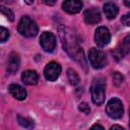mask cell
<instances>
[{
  "mask_svg": "<svg viewBox=\"0 0 130 130\" xmlns=\"http://www.w3.org/2000/svg\"><path fill=\"white\" fill-rule=\"evenodd\" d=\"M58 30H59V36L61 38V42L64 47V50L71 56L72 59L77 61L80 65H82L85 68L86 61L83 55V51L81 50L75 35L72 32L70 28L66 26H59Z\"/></svg>",
  "mask_w": 130,
  "mask_h": 130,
  "instance_id": "1",
  "label": "cell"
},
{
  "mask_svg": "<svg viewBox=\"0 0 130 130\" xmlns=\"http://www.w3.org/2000/svg\"><path fill=\"white\" fill-rule=\"evenodd\" d=\"M91 91V100L92 102L100 106L105 102L106 99V83L103 78L93 79L90 87Z\"/></svg>",
  "mask_w": 130,
  "mask_h": 130,
  "instance_id": "2",
  "label": "cell"
},
{
  "mask_svg": "<svg viewBox=\"0 0 130 130\" xmlns=\"http://www.w3.org/2000/svg\"><path fill=\"white\" fill-rule=\"evenodd\" d=\"M17 30L21 36L27 37V38H32L37 36L38 34V25L35 20H32L29 16H22L21 19L18 22L17 25Z\"/></svg>",
  "mask_w": 130,
  "mask_h": 130,
  "instance_id": "3",
  "label": "cell"
},
{
  "mask_svg": "<svg viewBox=\"0 0 130 130\" xmlns=\"http://www.w3.org/2000/svg\"><path fill=\"white\" fill-rule=\"evenodd\" d=\"M106 113L112 119H120L124 113L122 102L117 98L111 99L106 106Z\"/></svg>",
  "mask_w": 130,
  "mask_h": 130,
  "instance_id": "4",
  "label": "cell"
},
{
  "mask_svg": "<svg viewBox=\"0 0 130 130\" xmlns=\"http://www.w3.org/2000/svg\"><path fill=\"white\" fill-rule=\"evenodd\" d=\"M88 60L94 69H101L105 67V65L107 64V58L105 53L96 48H91L89 50Z\"/></svg>",
  "mask_w": 130,
  "mask_h": 130,
  "instance_id": "5",
  "label": "cell"
},
{
  "mask_svg": "<svg viewBox=\"0 0 130 130\" xmlns=\"http://www.w3.org/2000/svg\"><path fill=\"white\" fill-rule=\"evenodd\" d=\"M40 45L44 51L51 53L56 47V38L51 31H44L40 37Z\"/></svg>",
  "mask_w": 130,
  "mask_h": 130,
  "instance_id": "6",
  "label": "cell"
},
{
  "mask_svg": "<svg viewBox=\"0 0 130 130\" xmlns=\"http://www.w3.org/2000/svg\"><path fill=\"white\" fill-rule=\"evenodd\" d=\"M60 73H61V66L59 63L54 61L48 63L44 69L45 78L49 81H55L59 77Z\"/></svg>",
  "mask_w": 130,
  "mask_h": 130,
  "instance_id": "7",
  "label": "cell"
},
{
  "mask_svg": "<svg viewBox=\"0 0 130 130\" xmlns=\"http://www.w3.org/2000/svg\"><path fill=\"white\" fill-rule=\"evenodd\" d=\"M94 41L98 47H105L111 41V34L106 26H100L95 29Z\"/></svg>",
  "mask_w": 130,
  "mask_h": 130,
  "instance_id": "8",
  "label": "cell"
},
{
  "mask_svg": "<svg viewBox=\"0 0 130 130\" xmlns=\"http://www.w3.org/2000/svg\"><path fill=\"white\" fill-rule=\"evenodd\" d=\"M130 49V36H127L123 39V41L117 46V48L113 51V56L116 60H120L124 58Z\"/></svg>",
  "mask_w": 130,
  "mask_h": 130,
  "instance_id": "9",
  "label": "cell"
},
{
  "mask_svg": "<svg viewBox=\"0 0 130 130\" xmlns=\"http://www.w3.org/2000/svg\"><path fill=\"white\" fill-rule=\"evenodd\" d=\"M62 8L64 11H66L70 14H74L81 10L82 2L77 1V0H67L62 3Z\"/></svg>",
  "mask_w": 130,
  "mask_h": 130,
  "instance_id": "10",
  "label": "cell"
},
{
  "mask_svg": "<svg viewBox=\"0 0 130 130\" xmlns=\"http://www.w3.org/2000/svg\"><path fill=\"white\" fill-rule=\"evenodd\" d=\"M84 20L87 24H96L101 20V13L96 8L87 9L84 12Z\"/></svg>",
  "mask_w": 130,
  "mask_h": 130,
  "instance_id": "11",
  "label": "cell"
},
{
  "mask_svg": "<svg viewBox=\"0 0 130 130\" xmlns=\"http://www.w3.org/2000/svg\"><path fill=\"white\" fill-rule=\"evenodd\" d=\"M19 64H20L19 56L14 52L10 53L8 57V62H7V72L9 74L15 73L19 68Z\"/></svg>",
  "mask_w": 130,
  "mask_h": 130,
  "instance_id": "12",
  "label": "cell"
},
{
  "mask_svg": "<svg viewBox=\"0 0 130 130\" xmlns=\"http://www.w3.org/2000/svg\"><path fill=\"white\" fill-rule=\"evenodd\" d=\"M8 89H9V92L12 94V96L15 98L16 100H18V101L25 100V98H26V90L21 85L13 83V84L9 85Z\"/></svg>",
  "mask_w": 130,
  "mask_h": 130,
  "instance_id": "13",
  "label": "cell"
},
{
  "mask_svg": "<svg viewBox=\"0 0 130 130\" xmlns=\"http://www.w3.org/2000/svg\"><path fill=\"white\" fill-rule=\"evenodd\" d=\"M21 80L27 85H35L38 83L39 76L35 70H26L21 74Z\"/></svg>",
  "mask_w": 130,
  "mask_h": 130,
  "instance_id": "14",
  "label": "cell"
},
{
  "mask_svg": "<svg viewBox=\"0 0 130 130\" xmlns=\"http://www.w3.org/2000/svg\"><path fill=\"white\" fill-rule=\"evenodd\" d=\"M118 11H119L118 6L113 2H107L104 5V12H105L107 18H109V19L115 18L118 14Z\"/></svg>",
  "mask_w": 130,
  "mask_h": 130,
  "instance_id": "15",
  "label": "cell"
},
{
  "mask_svg": "<svg viewBox=\"0 0 130 130\" xmlns=\"http://www.w3.org/2000/svg\"><path fill=\"white\" fill-rule=\"evenodd\" d=\"M17 122L19 123L20 126L26 128V129H32L35 127V123L31 119L26 118V117H22L20 115L17 116Z\"/></svg>",
  "mask_w": 130,
  "mask_h": 130,
  "instance_id": "16",
  "label": "cell"
},
{
  "mask_svg": "<svg viewBox=\"0 0 130 130\" xmlns=\"http://www.w3.org/2000/svg\"><path fill=\"white\" fill-rule=\"evenodd\" d=\"M67 76H68V80L70 81V83L72 85H76L79 83V76L76 73V71H74L73 69H68L67 71Z\"/></svg>",
  "mask_w": 130,
  "mask_h": 130,
  "instance_id": "17",
  "label": "cell"
},
{
  "mask_svg": "<svg viewBox=\"0 0 130 130\" xmlns=\"http://www.w3.org/2000/svg\"><path fill=\"white\" fill-rule=\"evenodd\" d=\"M0 10H1V12H2L9 20L13 21V19H14V14H13V12H12L10 9H8V8H6V7H4V6H0Z\"/></svg>",
  "mask_w": 130,
  "mask_h": 130,
  "instance_id": "18",
  "label": "cell"
},
{
  "mask_svg": "<svg viewBox=\"0 0 130 130\" xmlns=\"http://www.w3.org/2000/svg\"><path fill=\"white\" fill-rule=\"evenodd\" d=\"M113 80H114V83L119 86V85H121V84L123 83L124 77H123V75L120 74L119 72H115V73L113 74Z\"/></svg>",
  "mask_w": 130,
  "mask_h": 130,
  "instance_id": "19",
  "label": "cell"
},
{
  "mask_svg": "<svg viewBox=\"0 0 130 130\" xmlns=\"http://www.w3.org/2000/svg\"><path fill=\"white\" fill-rule=\"evenodd\" d=\"M9 38V30L6 29L4 26L0 27V41L3 43Z\"/></svg>",
  "mask_w": 130,
  "mask_h": 130,
  "instance_id": "20",
  "label": "cell"
},
{
  "mask_svg": "<svg viewBox=\"0 0 130 130\" xmlns=\"http://www.w3.org/2000/svg\"><path fill=\"white\" fill-rule=\"evenodd\" d=\"M78 110H79L80 112L86 114V115H88V114L90 113V108H89L88 104H86V103H81V104H79Z\"/></svg>",
  "mask_w": 130,
  "mask_h": 130,
  "instance_id": "21",
  "label": "cell"
},
{
  "mask_svg": "<svg viewBox=\"0 0 130 130\" xmlns=\"http://www.w3.org/2000/svg\"><path fill=\"white\" fill-rule=\"evenodd\" d=\"M121 21H122V23H123L124 25L130 26V12L124 14V15L122 16V18H121Z\"/></svg>",
  "mask_w": 130,
  "mask_h": 130,
  "instance_id": "22",
  "label": "cell"
},
{
  "mask_svg": "<svg viewBox=\"0 0 130 130\" xmlns=\"http://www.w3.org/2000/svg\"><path fill=\"white\" fill-rule=\"evenodd\" d=\"M89 130H105V129H104V127H103L102 125H100V124H94V125L91 126V128H90Z\"/></svg>",
  "mask_w": 130,
  "mask_h": 130,
  "instance_id": "23",
  "label": "cell"
},
{
  "mask_svg": "<svg viewBox=\"0 0 130 130\" xmlns=\"http://www.w3.org/2000/svg\"><path fill=\"white\" fill-rule=\"evenodd\" d=\"M110 130H124V128H122V127L119 126V125H114V126L111 127Z\"/></svg>",
  "mask_w": 130,
  "mask_h": 130,
  "instance_id": "24",
  "label": "cell"
},
{
  "mask_svg": "<svg viewBox=\"0 0 130 130\" xmlns=\"http://www.w3.org/2000/svg\"><path fill=\"white\" fill-rule=\"evenodd\" d=\"M45 4H48V5H54L55 4V1H43Z\"/></svg>",
  "mask_w": 130,
  "mask_h": 130,
  "instance_id": "25",
  "label": "cell"
},
{
  "mask_svg": "<svg viewBox=\"0 0 130 130\" xmlns=\"http://www.w3.org/2000/svg\"><path fill=\"white\" fill-rule=\"evenodd\" d=\"M124 3H125V5H126V6L130 7V0H125V1H124Z\"/></svg>",
  "mask_w": 130,
  "mask_h": 130,
  "instance_id": "26",
  "label": "cell"
},
{
  "mask_svg": "<svg viewBox=\"0 0 130 130\" xmlns=\"http://www.w3.org/2000/svg\"><path fill=\"white\" fill-rule=\"evenodd\" d=\"M129 119H130V111H129ZM129 126H130V122H129Z\"/></svg>",
  "mask_w": 130,
  "mask_h": 130,
  "instance_id": "27",
  "label": "cell"
}]
</instances>
